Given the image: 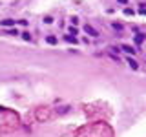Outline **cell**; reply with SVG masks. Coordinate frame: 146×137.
<instances>
[{
  "label": "cell",
  "instance_id": "1",
  "mask_svg": "<svg viewBox=\"0 0 146 137\" xmlns=\"http://www.w3.org/2000/svg\"><path fill=\"white\" fill-rule=\"evenodd\" d=\"M121 48H122V49H124V51H126V53H131V55H133V53H137V51H135V48H131V46H128V44H122V46H121Z\"/></svg>",
  "mask_w": 146,
  "mask_h": 137
},
{
  "label": "cell",
  "instance_id": "2",
  "mask_svg": "<svg viewBox=\"0 0 146 137\" xmlns=\"http://www.w3.org/2000/svg\"><path fill=\"white\" fill-rule=\"evenodd\" d=\"M0 24L6 26V27H11V26H15V20H11V18H6V20H2Z\"/></svg>",
  "mask_w": 146,
  "mask_h": 137
},
{
  "label": "cell",
  "instance_id": "3",
  "mask_svg": "<svg viewBox=\"0 0 146 137\" xmlns=\"http://www.w3.org/2000/svg\"><path fill=\"white\" fill-rule=\"evenodd\" d=\"M46 42H48V44H51V46H55V44H57V37H53V35L46 37Z\"/></svg>",
  "mask_w": 146,
  "mask_h": 137
},
{
  "label": "cell",
  "instance_id": "4",
  "mask_svg": "<svg viewBox=\"0 0 146 137\" xmlns=\"http://www.w3.org/2000/svg\"><path fill=\"white\" fill-rule=\"evenodd\" d=\"M86 33H90L91 37H97V35H99V33H97V31H95L91 26H86Z\"/></svg>",
  "mask_w": 146,
  "mask_h": 137
},
{
  "label": "cell",
  "instance_id": "5",
  "mask_svg": "<svg viewBox=\"0 0 146 137\" xmlns=\"http://www.w3.org/2000/svg\"><path fill=\"white\" fill-rule=\"evenodd\" d=\"M135 42H137V44H143V42H144V35H143V33H137V35H135Z\"/></svg>",
  "mask_w": 146,
  "mask_h": 137
},
{
  "label": "cell",
  "instance_id": "6",
  "mask_svg": "<svg viewBox=\"0 0 146 137\" xmlns=\"http://www.w3.org/2000/svg\"><path fill=\"white\" fill-rule=\"evenodd\" d=\"M128 64L131 66V70H137V68H139V64H137V62L133 61V59H128Z\"/></svg>",
  "mask_w": 146,
  "mask_h": 137
},
{
  "label": "cell",
  "instance_id": "7",
  "mask_svg": "<svg viewBox=\"0 0 146 137\" xmlns=\"http://www.w3.org/2000/svg\"><path fill=\"white\" fill-rule=\"evenodd\" d=\"M66 40H68V42H73V44H77V42H79V40H77L73 35H66Z\"/></svg>",
  "mask_w": 146,
  "mask_h": 137
},
{
  "label": "cell",
  "instance_id": "8",
  "mask_svg": "<svg viewBox=\"0 0 146 137\" xmlns=\"http://www.w3.org/2000/svg\"><path fill=\"white\" fill-rule=\"evenodd\" d=\"M113 29H117V31H122V24H117V22H113Z\"/></svg>",
  "mask_w": 146,
  "mask_h": 137
},
{
  "label": "cell",
  "instance_id": "9",
  "mask_svg": "<svg viewBox=\"0 0 146 137\" xmlns=\"http://www.w3.org/2000/svg\"><path fill=\"white\" fill-rule=\"evenodd\" d=\"M44 22H46V24H51L53 18H51V17H46V18H44Z\"/></svg>",
  "mask_w": 146,
  "mask_h": 137
},
{
  "label": "cell",
  "instance_id": "10",
  "mask_svg": "<svg viewBox=\"0 0 146 137\" xmlns=\"http://www.w3.org/2000/svg\"><path fill=\"white\" fill-rule=\"evenodd\" d=\"M124 15L130 17V15H133V11H131V9H124Z\"/></svg>",
  "mask_w": 146,
  "mask_h": 137
},
{
  "label": "cell",
  "instance_id": "11",
  "mask_svg": "<svg viewBox=\"0 0 146 137\" xmlns=\"http://www.w3.org/2000/svg\"><path fill=\"white\" fill-rule=\"evenodd\" d=\"M139 13H141V15H146V7H144V6H141V9H139Z\"/></svg>",
  "mask_w": 146,
  "mask_h": 137
},
{
  "label": "cell",
  "instance_id": "12",
  "mask_svg": "<svg viewBox=\"0 0 146 137\" xmlns=\"http://www.w3.org/2000/svg\"><path fill=\"white\" fill-rule=\"evenodd\" d=\"M7 35H17V29H7Z\"/></svg>",
  "mask_w": 146,
  "mask_h": 137
},
{
  "label": "cell",
  "instance_id": "13",
  "mask_svg": "<svg viewBox=\"0 0 146 137\" xmlns=\"http://www.w3.org/2000/svg\"><path fill=\"white\" fill-rule=\"evenodd\" d=\"M22 37H24V40H29V39H31V35H29V33H24Z\"/></svg>",
  "mask_w": 146,
  "mask_h": 137
},
{
  "label": "cell",
  "instance_id": "14",
  "mask_svg": "<svg viewBox=\"0 0 146 137\" xmlns=\"http://www.w3.org/2000/svg\"><path fill=\"white\" fill-rule=\"evenodd\" d=\"M119 2H121V4H126V2H128V0H119Z\"/></svg>",
  "mask_w": 146,
  "mask_h": 137
}]
</instances>
